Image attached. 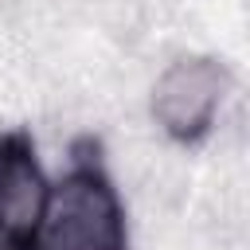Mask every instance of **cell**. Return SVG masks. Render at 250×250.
<instances>
[{
	"mask_svg": "<svg viewBox=\"0 0 250 250\" xmlns=\"http://www.w3.org/2000/svg\"><path fill=\"white\" fill-rule=\"evenodd\" d=\"M27 250H129L125 203L94 133L70 141V164L51 180Z\"/></svg>",
	"mask_w": 250,
	"mask_h": 250,
	"instance_id": "1",
	"label": "cell"
},
{
	"mask_svg": "<svg viewBox=\"0 0 250 250\" xmlns=\"http://www.w3.org/2000/svg\"><path fill=\"white\" fill-rule=\"evenodd\" d=\"M230 90V66L215 55H184L164 66L152 86V117L168 141L195 148L211 137L223 98Z\"/></svg>",
	"mask_w": 250,
	"mask_h": 250,
	"instance_id": "2",
	"label": "cell"
},
{
	"mask_svg": "<svg viewBox=\"0 0 250 250\" xmlns=\"http://www.w3.org/2000/svg\"><path fill=\"white\" fill-rule=\"evenodd\" d=\"M51 180L39 164L35 137L27 129L0 133V250H27L43 207H47Z\"/></svg>",
	"mask_w": 250,
	"mask_h": 250,
	"instance_id": "3",
	"label": "cell"
}]
</instances>
